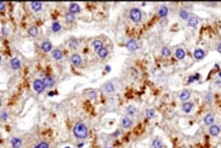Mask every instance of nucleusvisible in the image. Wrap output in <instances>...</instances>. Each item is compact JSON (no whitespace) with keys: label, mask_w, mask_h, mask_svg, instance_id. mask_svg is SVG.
I'll return each instance as SVG.
<instances>
[{"label":"nucleus","mask_w":221,"mask_h":148,"mask_svg":"<svg viewBox=\"0 0 221 148\" xmlns=\"http://www.w3.org/2000/svg\"><path fill=\"white\" fill-rule=\"evenodd\" d=\"M72 134L79 141L85 139L89 135V129H88L87 124L84 122H76L72 127Z\"/></svg>","instance_id":"obj_1"},{"label":"nucleus","mask_w":221,"mask_h":148,"mask_svg":"<svg viewBox=\"0 0 221 148\" xmlns=\"http://www.w3.org/2000/svg\"><path fill=\"white\" fill-rule=\"evenodd\" d=\"M129 17H130V19H131V22H133V23H140L141 20H142V18H144V14H142V12H141L139 8L133 6V8L130 9Z\"/></svg>","instance_id":"obj_2"},{"label":"nucleus","mask_w":221,"mask_h":148,"mask_svg":"<svg viewBox=\"0 0 221 148\" xmlns=\"http://www.w3.org/2000/svg\"><path fill=\"white\" fill-rule=\"evenodd\" d=\"M33 90L37 92V94H43L45 90H46V86H45V81L43 79H35L33 80Z\"/></svg>","instance_id":"obj_3"},{"label":"nucleus","mask_w":221,"mask_h":148,"mask_svg":"<svg viewBox=\"0 0 221 148\" xmlns=\"http://www.w3.org/2000/svg\"><path fill=\"white\" fill-rule=\"evenodd\" d=\"M69 60H70V62H71V65L75 66V67H81V66L84 65L83 57H81L79 53H72V55H70Z\"/></svg>","instance_id":"obj_4"},{"label":"nucleus","mask_w":221,"mask_h":148,"mask_svg":"<svg viewBox=\"0 0 221 148\" xmlns=\"http://www.w3.org/2000/svg\"><path fill=\"white\" fill-rule=\"evenodd\" d=\"M102 91L107 95H113L116 92V86H114V82L113 81H107L106 84H103L102 86Z\"/></svg>","instance_id":"obj_5"},{"label":"nucleus","mask_w":221,"mask_h":148,"mask_svg":"<svg viewBox=\"0 0 221 148\" xmlns=\"http://www.w3.org/2000/svg\"><path fill=\"white\" fill-rule=\"evenodd\" d=\"M125 47H126V49H129L130 52H135V51L139 49V43H137V41H136L135 38H130L125 43Z\"/></svg>","instance_id":"obj_6"},{"label":"nucleus","mask_w":221,"mask_h":148,"mask_svg":"<svg viewBox=\"0 0 221 148\" xmlns=\"http://www.w3.org/2000/svg\"><path fill=\"white\" fill-rule=\"evenodd\" d=\"M174 56H175V58L178 60V61H182V60H184L186 58V56H187V52H186V48L184 47H177L175 49H174Z\"/></svg>","instance_id":"obj_7"},{"label":"nucleus","mask_w":221,"mask_h":148,"mask_svg":"<svg viewBox=\"0 0 221 148\" xmlns=\"http://www.w3.org/2000/svg\"><path fill=\"white\" fill-rule=\"evenodd\" d=\"M132 125H133V118H130L127 115L121 118V127L123 129H130Z\"/></svg>","instance_id":"obj_8"},{"label":"nucleus","mask_w":221,"mask_h":148,"mask_svg":"<svg viewBox=\"0 0 221 148\" xmlns=\"http://www.w3.org/2000/svg\"><path fill=\"white\" fill-rule=\"evenodd\" d=\"M68 12L76 15V14H80L81 13V6L78 4V3H70L69 6H68Z\"/></svg>","instance_id":"obj_9"},{"label":"nucleus","mask_w":221,"mask_h":148,"mask_svg":"<svg viewBox=\"0 0 221 148\" xmlns=\"http://www.w3.org/2000/svg\"><path fill=\"white\" fill-rule=\"evenodd\" d=\"M41 49H42V52H45V53H50V52H52V49H54V46H52L50 41L45 39V41H42V43H41Z\"/></svg>","instance_id":"obj_10"},{"label":"nucleus","mask_w":221,"mask_h":148,"mask_svg":"<svg viewBox=\"0 0 221 148\" xmlns=\"http://www.w3.org/2000/svg\"><path fill=\"white\" fill-rule=\"evenodd\" d=\"M10 67H12L13 71H18V70H20V67H22V60H20L19 57H14V58H12V61H10Z\"/></svg>","instance_id":"obj_11"},{"label":"nucleus","mask_w":221,"mask_h":148,"mask_svg":"<svg viewBox=\"0 0 221 148\" xmlns=\"http://www.w3.org/2000/svg\"><path fill=\"white\" fill-rule=\"evenodd\" d=\"M43 81H45L46 89H52V88H55V85H56V80L52 77V76H50V75L45 76V77H43Z\"/></svg>","instance_id":"obj_12"},{"label":"nucleus","mask_w":221,"mask_h":148,"mask_svg":"<svg viewBox=\"0 0 221 148\" xmlns=\"http://www.w3.org/2000/svg\"><path fill=\"white\" fill-rule=\"evenodd\" d=\"M23 146V139L20 137H13L10 139V147L12 148H22Z\"/></svg>","instance_id":"obj_13"},{"label":"nucleus","mask_w":221,"mask_h":148,"mask_svg":"<svg viewBox=\"0 0 221 148\" xmlns=\"http://www.w3.org/2000/svg\"><path fill=\"white\" fill-rule=\"evenodd\" d=\"M205 56H206V52L202 48H196L193 52V57L196 61H202L205 58Z\"/></svg>","instance_id":"obj_14"},{"label":"nucleus","mask_w":221,"mask_h":148,"mask_svg":"<svg viewBox=\"0 0 221 148\" xmlns=\"http://www.w3.org/2000/svg\"><path fill=\"white\" fill-rule=\"evenodd\" d=\"M29 8L32 12L35 13H38L42 10V8H43V3H41V2H31L29 3Z\"/></svg>","instance_id":"obj_15"},{"label":"nucleus","mask_w":221,"mask_h":148,"mask_svg":"<svg viewBox=\"0 0 221 148\" xmlns=\"http://www.w3.org/2000/svg\"><path fill=\"white\" fill-rule=\"evenodd\" d=\"M178 98H179V100L182 103H186V101H188L189 99H191V91L189 90H182L179 94H178Z\"/></svg>","instance_id":"obj_16"},{"label":"nucleus","mask_w":221,"mask_h":148,"mask_svg":"<svg viewBox=\"0 0 221 148\" xmlns=\"http://www.w3.org/2000/svg\"><path fill=\"white\" fill-rule=\"evenodd\" d=\"M203 123L207 125V127H211L215 124V115L212 113H208L203 117Z\"/></svg>","instance_id":"obj_17"},{"label":"nucleus","mask_w":221,"mask_h":148,"mask_svg":"<svg viewBox=\"0 0 221 148\" xmlns=\"http://www.w3.org/2000/svg\"><path fill=\"white\" fill-rule=\"evenodd\" d=\"M51 56L55 61H60V60H62V57H64V53H62V51L60 48H54L51 52Z\"/></svg>","instance_id":"obj_18"},{"label":"nucleus","mask_w":221,"mask_h":148,"mask_svg":"<svg viewBox=\"0 0 221 148\" xmlns=\"http://www.w3.org/2000/svg\"><path fill=\"white\" fill-rule=\"evenodd\" d=\"M193 108H194V105L193 103L191 101H186V103H182V111L183 113H192L193 111Z\"/></svg>","instance_id":"obj_19"},{"label":"nucleus","mask_w":221,"mask_h":148,"mask_svg":"<svg viewBox=\"0 0 221 148\" xmlns=\"http://www.w3.org/2000/svg\"><path fill=\"white\" fill-rule=\"evenodd\" d=\"M92 46H93V49H94V51L98 52L102 47H104V41L100 39V38H97V39H94V41H93Z\"/></svg>","instance_id":"obj_20"},{"label":"nucleus","mask_w":221,"mask_h":148,"mask_svg":"<svg viewBox=\"0 0 221 148\" xmlns=\"http://www.w3.org/2000/svg\"><path fill=\"white\" fill-rule=\"evenodd\" d=\"M220 132H221V128H220L219 125H216V124H214V125H211V127H208V134H210V135L217 137V135L220 134Z\"/></svg>","instance_id":"obj_21"},{"label":"nucleus","mask_w":221,"mask_h":148,"mask_svg":"<svg viewBox=\"0 0 221 148\" xmlns=\"http://www.w3.org/2000/svg\"><path fill=\"white\" fill-rule=\"evenodd\" d=\"M168 13H169V9H168L166 5H162L159 9H158V17L162 18V19H163V18H166Z\"/></svg>","instance_id":"obj_22"},{"label":"nucleus","mask_w":221,"mask_h":148,"mask_svg":"<svg viewBox=\"0 0 221 148\" xmlns=\"http://www.w3.org/2000/svg\"><path fill=\"white\" fill-rule=\"evenodd\" d=\"M198 23H199V18L193 17V15H191V17H189V19L187 20V25L191 27V28H196L198 25Z\"/></svg>","instance_id":"obj_23"},{"label":"nucleus","mask_w":221,"mask_h":148,"mask_svg":"<svg viewBox=\"0 0 221 148\" xmlns=\"http://www.w3.org/2000/svg\"><path fill=\"white\" fill-rule=\"evenodd\" d=\"M61 29H62V25L59 20H54V22L51 23V32L52 33H59Z\"/></svg>","instance_id":"obj_24"},{"label":"nucleus","mask_w":221,"mask_h":148,"mask_svg":"<svg viewBox=\"0 0 221 148\" xmlns=\"http://www.w3.org/2000/svg\"><path fill=\"white\" fill-rule=\"evenodd\" d=\"M125 111H126V114H127V117H130V118H133L136 115V113H137L133 105H127V107L125 108Z\"/></svg>","instance_id":"obj_25"},{"label":"nucleus","mask_w":221,"mask_h":148,"mask_svg":"<svg viewBox=\"0 0 221 148\" xmlns=\"http://www.w3.org/2000/svg\"><path fill=\"white\" fill-rule=\"evenodd\" d=\"M97 55H98V57H99L100 60L107 58V57H108V55H109V49H108L107 47H102V48L97 52Z\"/></svg>","instance_id":"obj_26"},{"label":"nucleus","mask_w":221,"mask_h":148,"mask_svg":"<svg viewBox=\"0 0 221 148\" xmlns=\"http://www.w3.org/2000/svg\"><path fill=\"white\" fill-rule=\"evenodd\" d=\"M160 55H162V57L168 58V57L172 55V49L168 47V46H163V47L160 48Z\"/></svg>","instance_id":"obj_27"},{"label":"nucleus","mask_w":221,"mask_h":148,"mask_svg":"<svg viewBox=\"0 0 221 148\" xmlns=\"http://www.w3.org/2000/svg\"><path fill=\"white\" fill-rule=\"evenodd\" d=\"M68 46L70 47V49H78V47H79V41H78L76 38H69Z\"/></svg>","instance_id":"obj_28"},{"label":"nucleus","mask_w":221,"mask_h":148,"mask_svg":"<svg viewBox=\"0 0 221 148\" xmlns=\"http://www.w3.org/2000/svg\"><path fill=\"white\" fill-rule=\"evenodd\" d=\"M28 36L29 37H37L38 36V27H36V25H31L29 28H28Z\"/></svg>","instance_id":"obj_29"},{"label":"nucleus","mask_w":221,"mask_h":148,"mask_svg":"<svg viewBox=\"0 0 221 148\" xmlns=\"http://www.w3.org/2000/svg\"><path fill=\"white\" fill-rule=\"evenodd\" d=\"M189 17H191V13H189L187 9H181L179 10V18L182 20H186V22H187V20L189 19Z\"/></svg>","instance_id":"obj_30"},{"label":"nucleus","mask_w":221,"mask_h":148,"mask_svg":"<svg viewBox=\"0 0 221 148\" xmlns=\"http://www.w3.org/2000/svg\"><path fill=\"white\" fill-rule=\"evenodd\" d=\"M163 147H164V144L160 138H154L151 141V148H163Z\"/></svg>","instance_id":"obj_31"},{"label":"nucleus","mask_w":221,"mask_h":148,"mask_svg":"<svg viewBox=\"0 0 221 148\" xmlns=\"http://www.w3.org/2000/svg\"><path fill=\"white\" fill-rule=\"evenodd\" d=\"M155 110L153 109V108H149V109H146L145 110V115H146V118L147 119H151V118H154L155 117Z\"/></svg>","instance_id":"obj_32"},{"label":"nucleus","mask_w":221,"mask_h":148,"mask_svg":"<svg viewBox=\"0 0 221 148\" xmlns=\"http://www.w3.org/2000/svg\"><path fill=\"white\" fill-rule=\"evenodd\" d=\"M199 79H201V75H199L198 72H196V73H193L192 76L188 77V84H192V82H194L196 80H199Z\"/></svg>","instance_id":"obj_33"},{"label":"nucleus","mask_w":221,"mask_h":148,"mask_svg":"<svg viewBox=\"0 0 221 148\" xmlns=\"http://www.w3.org/2000/svg\"><path fill=\"white\" fill-rule=\"evenodd\" d=\"M33 148H50V144L47 142H45V141H41V142L36 143L33 146Z\"/></svg>","instance_id":"obj_34"},{"label":"nucleus","mask_w":221,"mask_h":148,"mask_svg":"<svg viewBox=\"0 0 221 148\" xmlns=\"http://www.w3.org/2000/svg\"><path fill=\"white\" fill-rule=\"evenodd\" d=\"M88 98H89L90 100H97L98 92H97L96 90H89V91H88Z\"/></svg>","instance_id":"obj_35"},{"label":"nucleus","mask_w":221,"mask_h":148,"mask_svg":"<svg viewBox=\"0 0 221 148\" xmlns=\"http://www.w3.org/2000/svg\"><path fill=\"white\" fill-rule=\"evenodd\" d=\"M64 18H65L66 22H74V20H75V15L71 14V13H69V12H68V13H65Z\"/></svg>","instance_id":"obj_36"},{"label":"nucleus","mask_w":221,"mask_h":148,"mask_svg":"<svg viewBox=\"0 0 221 148\" xmlns=\"http://www.w3.org/2000/svg\"><path fill=\"white\" fill-rule=\"evenodd\" d=\"M9 118V114L6 111H2L0 113V122H6Z\"/></svg>","instance_id":"obj_37"},{"label":"nucleus","mask_w":221,"mask_h":148,"mask_svg":"<svg viewBox=\"0 0 221 148\" xmlns=\"http://www.w3.org/2000/svg\"><path fill=\"white\" fill-rule=\"evenodd\" d=\"M9 33H10V30L8 29V27H5V25H4V27L2 28V34H3L4 37H8V36H9Z\"/></svg>","instance_id":"obj_38"},{"label":"nucleus","mask_w":221,"mask_h":148,"mask_svg":"<svg viewBox=\"0 0 221 148\" xmlns=\"http://www.w3.org/2000/svg\"><path fill=\"white\" fill-rule=\"evenodd\" d=\"M212 99H214L212 92H207V94H206V101H207V103H211Z\"/></svg>","instance_id":"obj_39"},{"label":"nucleus","mask_w":221,"mask_h":148,"mask_svg":"<svg viewBox=\"0 0 221 148\" xmlns=\"http://www.w3.org/2000/svg\"><path fill=\"white\" fill-rule=\"evenodd\" d=\"M5 9H6V3L0 2V13H2V12H5Z\"/></svg>","instance_id":"obj_40"},{"label":"nucleus","mask_w":221,"mask_h":148,"mask_svg":"<svg viewBox=\"0 0 221 148\" xmlns=\"http://www.w3.org/2000/svg\"><path fill=\"white\" fill-rule=\"evenodd\" d=\"M120 134H122V130H120V129H118V130H116L114 133H112V137H118Z\"/></svg>","instance_id":"obj_41"},{"label":"nucleus","mask_w":221,"mask_h":148,"mask_svg":"<svg viewBox=\"0 0 221 148\" xmlns=\"http://www.w3.org/2000/svg\"><path fill=\"white\" fill-rule=\"evenodd\" d=\"M216 51L219 52V53H221V42H220V43L217 45V47H216Z\"/></svg>","instance_id":"obj_42"},{"label":"nucleus","mask_w":221,"mask_h":148,"mask_svg":"<svg viewBox=\"0 0 221 148\" xmlns=\"http://www.w3.org/2000/svg\"><path fill=\"white\" fill-rule=\"evenodd\" d=\"M104 70H106V72H109V71H111V66H109V65H107L106 67H104Z\"/></svg>","instance_id":"obj_43"},{"label":"nucleus","mask_w":221,"mask_h":148,"mask_svg":"<svg viewBox=\"0 0 221 148\" xmlns=\"http://www.w3.org/2000/svg\"><path fill=\"white\" fill-rule=\"evenodd\" d=\"M84 147V142H80V143H78V148H83Z\"/></svg>","instance_id":"obj_44"},{"label":"nucleus","mask_w":221,"mask_h":148,"mask_svg":"<svg viewBox=\"0 0 221 148\" xmlns=\"http://www.w3.org/2000/svg\"><path fill=\"white\" fill-rule=\"evenodd\" d=\"M3 63V56H2V53H0V65Z\"/></svg>","instance_id":"obj_45"},{"label":"nucleus","mask_w":221,"mask_h":148,"mask_svg":"<svg viewBox=\"0 0 221 148\" xmlns=\"http://www.w3.org/2000/svg\"><path fill=\"white\" fill-rule=\"evenodd\" d=\"M216 85H217V86H221V81H216Z\"/></svg>","instance_id":"obj_46"},{"label":"nucleus","mask_w":221,"mask_h":148,"mask_svg":"<svg viewBox=\"0 0 221 148\" xmlns=\"http://www.w3.org/2000/svg\"><path fill=\"white\" fill-rule=\"evenodd\" d=\"M217 75H219V77H220V79H221V70H220V71H219V72H217Z\"/></svg>","instance_id":"obj_47"},{"label":"nucleus","mask_w":221,"mask_h":148,"mask_svg":"<svg viewBox=\"0 0 221 148\" xmlns=\"http://www.w3.org/2000/svg\"><path fill=\"white\" fill-rule=\"evenodd\" d=\"M2 104H3V101H2V99H0V107H2Z\"/></svg>","instance_id":"obj_48"},{"label":"nucleus","mask_w":221,"mask_h":148,"mask_svg":"<svg viewBox=\"0 0 221 148\" xmlns=\"http://www.w3.org/2000/svg\"><path fill=\"white\" fill-rule=\"evenodd\" d=\"M107 148H113V147H107Z\"/></svg>","instance_id":"obj_49"},{"label":"nucleus","mask_w":221,"mask_h":148,"mask_svg":"<svg viewBox=\"0 0 221 148\" xmlns=\"http://www.w3.org/2000/svg\"><path fill=\"white\" fill-rule=\"evenodd\" d=\"M220 128H221V127H220Z\"/></svg>","instance_id":"obj_50"}]
</instances>
